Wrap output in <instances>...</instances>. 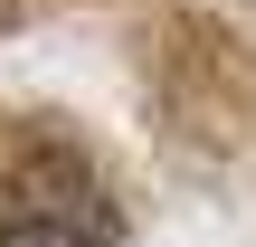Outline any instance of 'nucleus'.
<instances>
[{
  "mask_svg": "<svg viewBox=\"0 0 256 247\" xmlns=\"http://www.w3.org/2000/svg\"><path fill=\"white\" fill-rule=\"evenodd\" d=\"M0 247H114L104 181L76 152H57V143L19 152L0 171Z\"/></svg>",
  "mask_w": 256,
  "mask_h": 247,
  "instance_id": "1",
  "label": "nucleus"
}]
</instances>
